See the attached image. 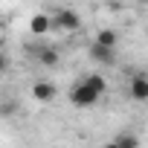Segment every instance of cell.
<instances>
[{"instance_id":"1","label":"cell","mask_w":148,"mask_h":148,"mask_svg":"<svg viewBox=\"0 0 148 148\" xmlns=\"http://www.w3.org/2000/svg\"><path fill=\"white\" fill-rule=\"evenodd\" d=\"M99 96H102V93H99L96 87H90L84 79H82L79 84H73V90H70V102L76 105V108H93V105L99 102Z\"/></svg>"},{"instance_id":"2","label":"cell","mask_w":148,"mask_h":148,"mask_svg":"<svg viewBox=\"0 0 148 148\" xmlns=\"http://www.w3.org/2000/svg\"><path fill=\"white\" fill-rule=\"evenodd\" d=\"M55 23H58L64 32H79V29H82V18L73 12V9H61V12L55 15Z\"/></svg>"},{"instance_id":"3","label":"cell","mask_w":148,"mask_h":148,"mask_svg":"<svg viewBox=\"0 0 148 148\" xmlns=\"http://www.w3.org/2000/svg\"><path fill=\"white\" fill-rule=\"evenodd\" d=\"M128 93H131V99L134 102H148V76H134L131 79V84H128Z\"/></svg>"},{"instance_id":"4","label":"cell","mask_w":148,"mask_h":148,"mask_svg":"<svg viewBox=\"0 0 148 148\" xmlns=\"http://www.w3.org/2000/svg\"><path fill=\"white\" fill-rule=\"evenodd\" d=\"M32 96H35V102H41V105H49L52 99H55V84L52 82H35L32 84Z\"/></svg>"},{"instance_id":"5","label":"cell","mask_w":148,"mask_h":148,"mask_svg":"<svg viewBox=\"0 0 148 148\" xmlns=\"http://www.w3.org/2000/svg\"><path fill=\"white\" fill-rule=\"evenodd\" d=\"M49 29H52V18H49V15L38 12V15H32V18H29V32H32V35H38V38H41V35H47Z\"/></svg>"},{"instance_id":"6","label":"cell","mask_w":148,"mask_h":148,"mask_svg":"<svg viewBox=\"0 0 148 148\" xmlns=\"http://www.w3.org/2000/svg\"><path fill=\"white\" fill-rule=\"evenodd\" d=\"M90 58L99 61V64H105V67H110V64H116V49H110V47H99V44H90Z\"/></svg>"},{"instance_id":"7","label":"cell","mask_w":148,"mask_h":148,"mask_svg":"<svg viewBox=\"0 0 148 148\" xmlns=\"http://www.w3.org/2000/svg\"><path fill=\"white\" fill-rule=\"evenodd\" d=\"M93 44L116 49V44H119V35H116V29H99V32H96V38H93Z\"/></svg>"},{"instance_id":"8","label":"cell","mask_w":148,"mask_h":148,"mask_svg":"<svg viewBox=\"0 0 148 148\" xmlns=\"http://www.w3.org/2000/svg\"><path fill=\"white\" fill-rule=\"evenodd\" d=\"M113 145H116V148H139V136H134V134L122 131V134H116Z\"/></svg>"},{"instance_id":"9","label":"cell","mask_w":148,"mask_h":148,"mask_svg":"<svg viewBox=\"0 0 148 148\" xmlns=\"http://www.w3.org/2000/svg\"><path fill=\"white\" fill-rule=\"evenodd\" d=\"M38 61H41L44 67H55V64H58V52H55L52 47H44L41 55H38Z\"/></svg>"},{"instance_id":"10","label":"cell","mask_w":148,"mask_h":148,"mask_svg":"<svg viewBox=\"0 0 148 148\" xmlns=\"http://www.w3.org/2000/svg\"><path fill=\"white\" fill-rule=\"evenodd\" d=\"M84 82H87L90 87H96L99 93H105V90H108V79H105V76H99V73H90V76H84Z\"/></svg>"},{"instance_id":"11","label":"cell","mask_w":148,"mask_h":148,"mask_svg":"<svg viewBox=\"0 0 148 148\" xmlns=\"http://www.w3.org/2000/svg\"><path fill=\"white\" fill-rule=\"evenodd\" d=\"M105 148H116V145H113V142H110V145H105Z\"/></svg>"},{"instance_id":"12","label":"cell","mask_w":148,"mask_h":148,"mask_svg":"<svg viewBox=\"0 0 148 148\" xmlns=\"http://www.w3.org/2000/svg\"><path fill=\"white\" fill-rule=\"evenodd\" d=\"M142 3H145V0H142Z\"/></svg>"}]
</instances>
